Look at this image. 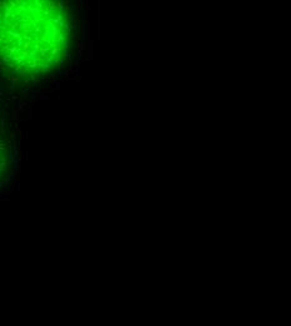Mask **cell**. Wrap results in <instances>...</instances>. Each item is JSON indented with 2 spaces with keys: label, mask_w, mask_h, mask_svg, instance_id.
<instances>
[{
  "label": "cell",
  "mask_w": 291,
  "mask_h": 326,
  "mask_svg": "<svg viewBox=\"0 0 291 326\" xmlns=\"http://www.w3.org/2000/svg\"><path fill=\"white\" fill-rule=\"evenodd\" d=\"M67 14L49 1L0 4V64L23 75L53 70L67 56Z\"/></svg>",
  "instance_id": "1"
}]
</instances>
